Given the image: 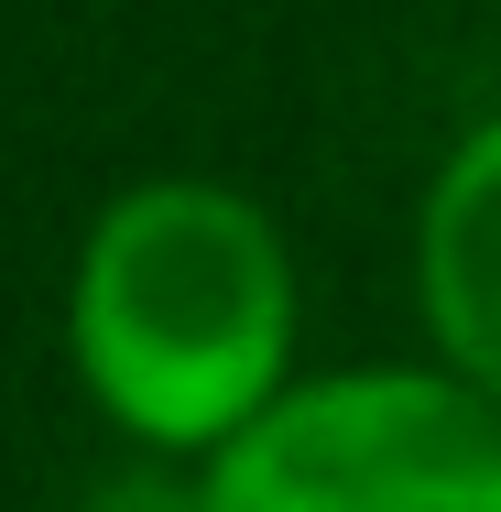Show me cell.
Here are the masks:
<instances>
[{"label":"cell","mask_w":501,"mask_h":512,"mask_svg":"<svg viewBox=\"0 0 501 512\" xmlns=\"http://www.w3.org/2000/svg\"><path fill=\"white\" fill-rule=\"evenodd\" d=\"M295 284L229 186H131L77 273V360L99 404L164 447L240 436L284 371Z\"/></svg>","instance_id":"6da1fadb"},{"label":"cell","mask_w":501,"mask_h":512,"mask_svg":"<svg viewBox=\"0 0 501 512\" xmlns=\"http://www.w3.org/2000/svg\"><path fill=\"white\" fill-rule=\"evenodd\" d=\"M197 512H501V404L425 371H349L262 404Z\"/></svg>","instance_id":"7a4b0ae2"},{"label":"cell","mask_w":501,"mask_h":512,"mask_svg":"<svg viewBox=\"0 0 501 512\" xmlns=\"http://www.w3.org/2000/svg\"><path fill=\"white\" fill-rule=\"evenodd\" d=\"M425 306L447 327L458 371L501 393V120L436 175V207H425Z\"/></svg>","instance_id":"3957f363"}]
</instances>
